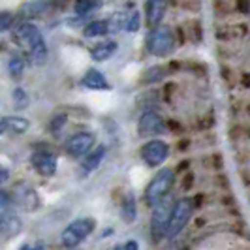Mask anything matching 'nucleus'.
<instances>
[{
	"label": "nucleus",
	"mask_w": 250,
	"mask_h": 250,
	"mask_svg": "<svg viewBox=\"0 0 250 250\" xmlns=\"http://www.w3.org/2000/svg\"><path fill=\"white\" fill-rule=\"evenodd\" d=\"M17 38L26 45V49L30 51L32 55V61L34 64L42 66L47 61V45H45V40L42 36V32L38 30L34 25L30 23H23L17 28Z\"/></svg>",
	"instance_id": "1"
},
{
	"label": "nucleus",
	"mask_w": 250,
	"mask_h": 250,
	"mask_svg": "<svg viewBox=\"0 0 250 250\" xmlns=\"http://www.w3.org/2000/svg\"><path fill=\"white\" fill-rule=\"evenodd\" d=\"M173 183H175V173L173 169L169 167H164L160 169L156 177L147 185V190H145V201L149 207H154L158 201H162L173 188Z\"/></svg>",
	"instance_id": "2"
},
{
	"label": "nucleus",
	"mask_w": 250,
	"mask_h": 250,
	"mask_svg": "<svg viewBox=\"0 0 250 250\" xmlns=\"http://www.w3.org/2000/svg\"><path fill=\"white\" fill-rule=\"evenodd\" d=\"M194 211V201L190 198H183L173 203L171 213H169V220H167V228H166V237L173 239L177 237L185 228H187L188 220Z\"/></svg>",
	"instance_id": "3"
},
{
	"label": "nucleus",
	"mask_w": 250,
	"mask_h": 250,
	"mask_svg": "<svg viewBox=\"0 0 250 250\" xmlns=\"http://www.w3.org/2000/svg\"><path fill=\"white\" fill-rule=\"evenodd\" d=\"M175 49V36L167 26H154L147 36V51L154 57H167Z\"/></svg>",
	"instance_id": "4"
},
{
	"label": "nucleus",
	"mask_w": 250,
	"mask_h": 250,
	"mask_svg": "<svg viewBox=\"0 0 250 250\" xmlns=\"http://www.w3.org/2000/svg\"><path fill=\"white\" fill-rule=\"evenodd\" d=\"M94 228H96L94 218H77L62 231V245L68 249H74L94 231Z\"/></svg>",
	"instance_id": "5"
},
{
	"label": "nucleus",
	"mask_w": 250,
	"mask_h": 250,
	"mask_svg": "<svg viewBox=\"0 0 250 250\" xmlns=\"http://www.w3.org/2000/svg\"><path fill=\"white\" fill-rule=\"evenodd\" d=\"M171 207H173V205H171V201L167 200V196L152 207V216H150V235H152V241H154V243H158L160 239L166 237V228H167V220H169Z\"/></svg>",
	"instance_id": "6"
},
{
	"label": "nucleus",
	"mask_w": 250,
	"mask_h": 250,
	"mask_svg": "<svg viewBox=\"0 0 250 250\" xmlns=\"http://www.w3.org/2000/svg\"><path fill=\"white\" fill-rule=\"evenodd\" d=\"M138 132L141 138H156L166 132V123H164L162 115L152 109H147L139 117Z\"/></svg>",
	"instance_id": "7"
},
{
	"label": "nucleus",
	"mask_w": 250,
	"mask_h": 250,
	"mask_svg": "<svg viewBox=\"0 0 250 250\" xmlns=\"http://www.w3.org/2000/svg\"><path fill=\"white\" fill-rule=\"evenodd\" d=\"M167 154H169V145L162 139H150L149 143H145L143 149H141V156L150 167H156L162 162H166Z\"/></svg>",
	"instance_id": "8"
},
{
	"label": "nucleus",
	"mask_w": 250,
	"mask_h": 250,
	"mask_svg": "<svg viewBox=\"0 0 250 250\" xmlns=\"http://www.w3.org/2000/svg\"><path fill=\"white\" fill-rule=\"evenodd\" d=\"M21 220L19 216L10 209V200L0 201V235L4 237H13L21 231Z\"/></svg>",
	"instance_id": "9"
},
{
	"label": "nucleus",
	"mask_w": 250,
	"mask_h": 250,
	"mask_svg": "<svg viewBox=\"0 0 250 250\" xmlns=\"http://www.w3.org/2000/svg\"><path fill=\"white\" fill-rule=\"evenodd\" d=\"M94 147V136L88 132H79L74 134L72 138L66 141V152L74 158H81L83 154H87L88 150Z\"/></svg>",
	"instance_id": "10"
},
{
	"label": "nucleus",
	"mask_w": 250,
	"mask_h": 250,
	"mask_svg": "<svg viewBox=\"0 0 250 250\" xmlns=\"http://www.w3.org/2000/svg\"><path fill=\"white\" fill-rule=\"evenodd\" d=\"M13 200L19 207H23L25 211H36L38 205H40V200H38L36 190L26 185V183H19L13 188Z\"/></svg>",
	"instance_id": "11"
},
{
	"label": "nucleus",
	"mask_w": 250,
	"mask_h": 250,
	"mask_svg": "<svg viewBox=\"0 0 250 250\" xmlns=\"http://www.w3.org/2000/svg\"><path fill=\"white\" fill-rule=\"evenodd\" d=\"M30 162H32V166H34V169H36L38 173L43 177L55 175V171H57V156L47 149L36 150L32 154V160Z\"/></svg>",
	"instance_id": "12"
},
{
	"label": "nucleus",
	"mask_w": 250,
	"mask_h": 250,
	"mask_svg": "<svg viewBox=\"0 0 250 250\" xmlns=\"http://www.w3.org/2000/svg\"><path fill=\"white\" fill-rule=\"evenodd\" d=\"M167 12V0H147L145 4V15H147V26L154 28L162 23Z\"/></svg>",
	"instance_id": "13"
},
{
	"label": "nucleus",
	"mask_w": 250,
	"mask_h": 250,
	"mask_svg": "<svg viewBox=\"0 0 250 250\" xmlns=\"http://www.w3.org/2000/svg\"><path fill=\"white\" fill-rule=\"evenodd\" d=\"M81 83L85 85L87 88H92V90H109V83H107V79L102 75V72L98 70H88L87 74L83 75V79H81Z\"/></svg>",
	"instance_id": "14"
},
{
	"label": "nucleus",
	"mask_w": 250,
	"mask_h": 250,
	"mask_svg": "<svg viewBox=\"0 0 250 250\" xmlns=\"http://www.w3.org/2000/svg\"><path fill=\"white\" fill-rule=\"evenodd\" d=\"M115 51H117V43H115V42H102L96 47L90 49V57H92L94 61L102 62V61H107L109 57H113Z\"/></svg>",
	"instance_id": "15"
},
{
	"label": "nucleus",
	"mask_w": 250,
	"mask_h": 250,
	"mask_svg": "<svg viewBox=\"0 0 250 250\" xmlns=\"http://www.w3.org/2000/svg\"><path fill=\"white\" fill-rule=\"evenodd\" d=\"M90 154H88L87 158H85V162H83V171L85 173H90V171H94L98 166L102 164L104 160V156H105V147L100 145V147H96L94 150H88Z\"/></svg>",
	"instance_id": "16"
},
{
	"label": "nucleus",
	"mask_w": 250,
	"mask_h": 250,
	"mask_svg": "<svg viewBox=\"0 0 250 250\" xmlns=\"http://www.w3.org/2000/svg\"><path fill=\"white\" fill-rule=\"evenodd\" d=\"M109 30H111L109 21H92V23H88L85 26L83 34L87 38H98V36H105Z\"/></svg>",
	"instance_id": "17"
},
{
	"label": "nucleus",
	"mask_w": 250,
	"mask_h": 250,
	"mask_svg": "<svg viewBox=\"0 0 250 250\" xmlns=\"http://www.w3.org/2000/svg\"><path fill=\"white\" fill-rule=\"evenodd\" d=\"M121 213H123V218H125L126 222H134V220H136L138 209H136V198H134V194H132V192H128V194L125 196Z\"/></svg>",
	"instance_id": "18"
},
{
	"label": "nucleus",
	"mask_w": 250,
	"mask_h": 250,
	"mask_svg": "<svg viewBox=\"0 0 250 250\" xmlns=\"http://www.w3.org/2000/svg\"><path fill=\"white\" fill-rule=\"evenodd\" d=\"M4 123H6V130L15 132V134H25L30 126L25 117H4Z\"/></svg>",
	"instance_id": "19"
},
{
	"label": "nucleus",
	"mask_w": 250,
	"mask_h": 250,
	"mask_svg": "<svg viewBox=\"0 0 250 250\" xmlns=\"http://www.w3.org/2000/svg\"><path fill=\"white\" fill-rule=\"evenodd\" d=\"M102 6V0H75V13L77 15H88L96 12Z\"/></svg>",
	"instance_id": "20"
},
{
	"label": "nucleus",
	"mask_w": 250,
	"mask_h": 250,
	"mask_svg": "<svg viewBox=\"0 0 250 250\" xmlns=\"http://www.w3.org/2000/svg\"><path fill=\"white\" fill-rule=\"evenodd\" d=\"M8 70H10V75L15 77V79H19L21 75H23V70H25V62H23V59L21 57H13L10 64H8Z\"/></svg>",
	"instance_id": "21"
},
{
	"label": "nucleus",
	"mask_w": 250,
	"mask_h": 250,
	"mask_svg": "<svg viewBox=\"0 0 250 250\" xmlns=\"http://www.w3.org/2000/svg\"><path fill=\"white\" fill-rule=\"evenodd\" d=\"M166 74H167V72H166V68H162V66L149 68V70L145 72V77H143V81H145V83H154V81H160V79H162Z\"/></svg>",
	"instance_id": "22"
},
{
	"label": "nucleus",
	"mask_w": 250,
	"mask_h": 250,
	"mask_svg": "<svg viewBox=\"0 0 250 250\" xmlns=\"http://www.w3.org/2000/svg\"><path fill=\"white\" fill-rule=\"evenodd\" d=\"M13 100H15L13 105H15L17 109H23V107L28 105V96H26L21 88H15V90H13Z\"/></svg>",
	"instance_id": "23"
},
{
	"label": "nucleus",
	"mask_w": 250,
	"mask_h": 250,
	"mask_svg": "<svg viewBox=\"0 0 250 250\" xmlns=\"http://www.w3.org/2000/svg\"><path fill=\"white\" fill-rule=\"evenodd\" d=\"M13 21H15V15L12 12H0V32L12 28Z\"/></svg>",
	"instance_id": "24"
},
{
	"label": "nucleus",
	"mask_w": 250,
	"mask_h": 250,
	"mask_svg": "<svg viewBox=\"0 0 250 250\" xmlns=\"http://www.w3.org/2000/svg\"><path fill=\"white\" fill-rule=\"evenodd\" d=\"M125 26H126V30H130V32H136L139 28V15L138 12H132L130 13V19L126 17L125 19Z\"/></svg>",
	"instance_id": "25"
},
{
	"label": "nucleus",
	"mask_w": 250,
	"mask_h": 250,
	"mask_svg": "<svg viewBox=\"0 0 250 250\" xmlns=\"http://www.w3.org/2000/svg\"><path fill=\"white\" fill-rule=\"evenodd\" d=\"M66 125V115H57V117H53V121H51V132H59L62 126Z\"/></svg>",
	"instance_id": "26"
},
{
	"label": "nucleus",
	"mask_w": 250,
	"mask_h": 250,
	"mask_svg": "<svg viewBox=\"0 0 250 250\" xmlns=\"http://www.w3.org/2000/svg\"><path fill=\"white\" fill-rule=\"evenodd\" d=\"M117 249H123V250H138L139 245L136 243V241H128V243H125V245H119Z\"/></svg>",
	"instance_id": "27"
},
{
	"label": "nucleus",
	"mask_w": 250,
	"mask_h": 250,
	"mask_svg": "<svg viewBox=\"0 0 250 250\" xmlns=\"http://www.w3.org/2000/svg\"><path fill=\"white\" fill-rule=\"evenodd\" d=\"M237 8L241 13H247L250 10V2L249 0H237Z\"/></svg>",
	"instance_id": "28"
},
{
	"label": "nucleus",
	"mask_w": 250,
	"mask_h": 250,
	"mask_svg": "<svg viewBox=\"0 0 250 250\" xmlns=\"http://www.w3.org/2000/svg\"><path fill=\"white\" fill-rule=\"evenodd\" d=\"M8 177H10V171L0 164V185H2V183H6V181H8Z\"/></svg>",
	"instance_id": "29"
},
{
	"label": "nucleus",
	"mask_w": 250,
	"mask_h": 250,
	"mask_svg": "<svg viewBox=\"0 0 250 250\" xmlns=\"http://www.w3.org/2000/svg\"><path fill=\"white\" fill-rule=\"evenodd\" d=\"M4 132H8V130H6V123H4V117H0V134H4Z\"/></svg>",
	"instance_id": "30"
}]
</instances>
